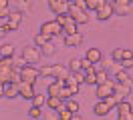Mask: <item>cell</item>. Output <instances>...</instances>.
<instances>
[{"label":"cell","mask_w":133,"mask_h":120,"mask_svg":"<svg viewBox=\"0 0 133 120\" xmlns=\"http://www.w3.org/2000/svg\"><path fill=\"white\" fill-rule=\"evenodd\" d=\"M121 64V70H125V68H133V60H123V62H119Z\"/></svg>","instance_id":"41"},{"label":"cell","mask_w":133,"mask_h":120,"mask_svg":"<svg viewBox=\"0 0 133 120\" xmlns=\"http://www.w3.org/2000/svg\"><path fill=\"white\" fill-rule=\"evenodd\" d=\"M41 48L36 46H24L22 48V62L28 66H34L36 62H41Z\"/></svg>","instance_id":"3"},{"label":"cell","mask_w":133,"mask_h":120,"mask_svg":"<svg viewBox=\"0 0 133 120\" xmlns=\"http://www.w3.org/2000/svg\"><path fill=\"white\" fill-rule=\"evenodd\" d=\"M85 58H87V60L95 66L97 62H101V60H103V54H101L99 48H89V50H87V54H85Z\"/></svg>","instance_id":"14"},{"label":"cell","mask_w":133,"mask_h":120,"mask_svg":"<svg viewBox=\"0 0 133 120\" xmlns=\"http://www.w3.org/2000/svg\"><path fill=\"white\" fill-rule=\"evenodd\" d=\"M65 86L69 88L71 92H73V96H75V94H79V88H81V84H77L75 76H73V74H69V76L65 78Z\"/></svg>","instance_id":"21"},{"label":"cell","mask_w":133,"mask_h":120,"mask_svg":"<svg viewBox=\"0 0 133 120\" xmlns=\"http://www.w3.org/2000/svg\"><path fill=\"white\" fill-rule=\"evenodd\" d=\"M131 6H133V0H131Z\"/></svg>","instance_id":"47"},{"label":"cell","mask_w":133,"mask_h":120,"mask_svg":"<svg viewBox=\"0 0 133 120\" xmlns=\"http://www.w3.org/2000/svg\"><path fill=\"white\" fill-rule=\"evenodd\" d=\"M131 92H133V88H129V86H123V84H117L115 86V98L119 100V102H123Z\"/></svg>","instance_id":"17"},{"label":"cell","mask_w":133,"mask_h":120,"mask_svg":"<svg viewBox=\"0 0 133 120\" xmlns=\"http://www.w3.org/2000/svg\"><path fill=\"white\" fill-rule=\"evenodd\" d=\"M38 76H41V68H36V66H28V64H24L22 70H20V80L26 82V84H32V86H34V82H36Z\"/></svg>","instance_id":"4"},{"label":"cell","mask_w":133,"mask_h":120,"mask_svg":"<svg viewBox=\"0 0 133 120\" xmlns=\"http://www.w3.org/2000/svg\"><path fill=\"white\" fill-rule=\"evenodd\" d=\"M65 106H66V110H71L73 114H79V108H81V106H79V102H77L75 98L66 100V102H65Z\"/></svg>","instance_id":"28"},{"label":"cell","mask_w":133,"mask_h":120,"mask_svg":"<svg viewBox=\"0 0 133 120\" xmlns=\"http://www.w3.org/2000/svg\"><path fill=\"white\" fill-rule=\"evenodd\" d=\"M123 60H133V52H131V50L123 48ZM123 60H121V62H123Z\"/></svg>","instance_id":"39"},{"label":"cell","mask_w":133,"mask_h":120,"mask_svg":"<svg viewBox=\"0 0 133 120\" xmlns=\"http://www.w3.org/2000/svg\"><path fill=\"white\" fill-rule=\"evenodd\" d=\"M6 32H10L8 30V24H0V38H2V36H6Z\"/></svg>","instance_id":"42"},{"label":"cell","mask_w":133,"mask_h":120,"mask_svg":"<svg viewBox=\"0 0 133 120\" xmlns=\"http://www.w3.org/2000/svg\"><path fill=\"white\" fill-rule=\"evenodd\" d=\"M131 94H133V92H131Z\"/></svg>","instance_id":"48"},{"label":"cell","mask_w":133,"mask_h":120,"mask_svg":"<svg viewBox=\"0 0 133 120\" xmlns=\"http://www.w3.org/2000/svg\"><path fill=\"white\" fill-rule=\"evenodd\" d=\"M129 112H133V106L127 102V100L117 104V114H129Z\"/></svg>","instance_id":"25"},{"label":"cell","mask_w":133,"mask_h":120,"mask_svg":"<svg viewBox=\"0 0 133 120\" xmlns=\"http://www.w3.org/2000/svg\"><path fill=\"white\" fill-rule=\"evenodd\" d=\"M115 86H117L115 80H109V82H105V84L97 86L95 94H97V98H99V100H107L109 96H115Z\"/></svg>","instance_id":"6"},{"label":"cell","mask_w":133,"mask_h":120,"mask_svg":"<svg viewBox=\"0 0 133 120\" xmlns=\"http://www.w3.org/2000/svg\"><path fill=\"white\" fill-rule=\"evenodd\" d=\"M22 18H24V14L20 12V10H12L10 12V16L6 18V24H8V30H18L20 28V24H22Z\"/></svg>","instance_id":"9"},{"label":"cell","mask_w":133,"mask_h":120,"mask_svg":"<svg viewBox=\"0 0 133 120\" xmlns=\"http://www.w3.org/2000/svg\"><path fill=\"white\" fill-rule=\"evenodd\" d=\"M73 116H75V114H73L71 110H66V108L58 112V120H73Z\"/></svg>","instance_id":"34"},{"label":"cell","mask_w":133,"mask_h":120,"mask_svg":"<svg viewBox=\"0 0 133 120\" xmlns=\"http://www.w3.org/2000/svg\"><path fill=\"white\" fill-rule=\"evenodd\" d=\"M69 66H63V64H50V66H42L41 68V76H50L55 80H61L65 82V78L69 76Z\"/></svg>","instance_id":"1"},{"label":"cell","mask_w":133,"mask_h":120,"mask_svg":"<svg viewBox=\"0 0 133 120\" xmlns=\"http://www.w3.org/2000/svg\"><path fill=\"white\" fill-rule=\"evenodd\" d=\"M117 120H133V112H129V114H117Z\"/></svg>","instance_id":"40"},{"label":"cell","mask_w":133,"mask_h":120,"mask_svg":"<svg viewBox=\"0 0 133 120\" xmlns=\"http://www.w3.org/2000/svg\"><path fill=\"white\" fill-rule=\"evenodd\" d=\"M77 80V84H85V72H77V74H73Z\"/></svg>","instance_id":"37"},{"label":"cell","mask_w":133,"mask_h":120,"mask_svg":"<svg viewBox=\"0 0 133 120\" xmlns=\"http://www.w3.org/2000/svg\"><path fill=\"white\" fill-rule=\"evenodd\" d=\"M2 96H4V84L0 82V98H2Z\"/></svg>","instance_id":"45"},{"label":"cell","mask_w":133,"mask_h":120,"mask_svg":"<svg viewBox=\"0 0 133 120\" xmlns=\"http://www.w3.org/2000/svg\"><path fill=\"white\" fill-rule=\"evenodd\" d=\"M69 72H71V74L83 72V60H81V58H71V60H69Z\"/></svg>","instance_id":"22"},{"label":"cell","mask_w":133,"mask_h":120,"mask_svg":"<svg viewBox=\"0 0 133 120\" xmlns=\"http://www.w3.org/2000/svg\"><path fill=\"white\" fill-rule=\"evenodd\" d=\"M49 8H50V12H55L57 16H65V14H69L71 2L69 0H49Z\"/></svg>","instance_id":"7"},{"label":"cell","mask_w":133,"mask_h":120,"mask_svg":"<svg viewBox=\"0 0 133 120\" xmlns=\"http://www.w3.org/2000/svg\"><path fill=\"white\" fill-rule=\"evenodd\" d=\"M44 120H58V114L55 116V114H44Z\"/></svg>","instance_id":"43"},{"label":"cell","mask_w":133,"mask_h":120,"mask_svg":"<svg viewBox=\"0 0 133 120\" xmlns=\"http://www.w3.org/2000/svg\"><path fill=\"white\" fill-rule=\"evenodd\" d=\"M81 42H83L81 32H79V34H73V36H65V46H79Z\"/></svg>","instance_id":"23"},{"label":"cell","mask_w":133,"mask_h":120,"mask_svg":"<svg viewBox=\"0 0 133 120\" xmlns=\"http://www.w3.org/2000/svg\"><path fill=\"white\" fill-rule=\"evenodd\" d=\"M44 106H46V108H50V110H55V112H61V110H65V108H66L65 102H63L61 98H57V96H49Z\"/></svg>","instance_id":"13"},{"label":"cell","mask_w":133,"mask_h":120,"mask_svg":"<svg viewBox=\"0 0 133 120\" xmlns=\"http://www.w3.org/2000/svg\"><path fill=\"white\" fill-rule=\"evenodd\" d=\"M65 88V82H61V80H52L49 84V88H46V92H49V96H57L58 98V94H61V90Z\"/></svg>","instance_id":"18"},{"label":"cell","mask_w":133,"mask_h":120,"mask_svg":"<svg viewBox=\"0 0 133 120\" xmlns=\"http://www.w3.org/2000/svg\"><path fill=\"white\" fill-rule=\"evenodd\" d=\"M73 4H75L77 8H81V10H85V12H87V2H85V0H75Z\"/></svg>","instance_id":"38"},{"label":"cell","mask_w":133,"mask_h":120,"mask_svg":"<svg viewBox=\"0 0 133 120\" xmlns=\"http://www.w3.org/2000/svg\"><path fill=\"white\" fill-rule=\"evenodd\" d=\"M16 96H20V90H18V84H12V82H8V84H4V98H16Z\"/></svg>","instance_id":"19"},{"label":"cell","mask_w":133,"mask_h":120,"mask_svg":"<svg viewBox=\"0 0 133 120\" xmlns=\"http://www.w3.org/2000/svg\"><path fill=\"white\" fill-rule=\"evenodd\" d=\"M115 76H117V84H123V86L133 88V78H131V76H129V74H127L125 70H121V68H119Z\"/></svg>","instance_id":"16"},{"label":"cell","mask_w":133,"mask_h":120,"mask_svg":"<svg viewBox=\"0 0 133 120\" xmlns=\"http://www.w3.org/2000/svg\"><path fill=\"white\" fill-rule=\"evenodd\" d=\"M46 98H49L46 94H38V92H36V96L32 98V106H36V108H42V106L46 104Z\"/></svg>","instance_id":"26"},{"label":"cell","mask_w":133,"mask_h":120,"mask_svg":"<svg viewBox=\"0 0 133 120\" xmlns=\"http://www.w3.org/2000/svg\"><path fill=\"white\" fill-rule=\"evenodd\" d=\"M73 120H83V116H81V114H75V116H73Z\"/></svg>","instance_id":"46"},{"label":"cell","mask_w":133,"mask_h":120,"mask_svg":"<svg viewBox=\"0 0 133 120\" xmlns=\"http://www.w3.org/2000/svg\"><path fill=\"white\" fill-rule=\"evenodd\" d=\"M0 58H14V46L12 44H2L0 46Z\"/></svg>","instance_id":"24"},{"label":"cell","mask_w":133,"mask_h":120,"mask_svg":"<svg viewBox=\"0 0 133 120\" xmlns=\"http://www.w3.org/2000/svg\"><path fill=\"white\" fill-rule=\"evenodd\" d=\"M113 4V12L119 16H127L129 14V8H131V0H111Z\"/></svg>","instance_id":"11"},{"label":"cell","mask_w":133,"mask_h":120,"mask_svg":"<svg viewBox=\"0 0 133 120\" xmlns=\"http://www.w3.org/2000/svg\"><path fill=\"white\" fill-rule=\"evenodd\" d=\"M28 116H30L32 120H38V118L42 116V108H36V106H30V108H28Z\"/></svg>","instance_id":"30"},{"label":"cell","mask_w":133,"mask_h":120,"mask_svg":"<svg viewBox=\"0 0 133 120\" xmlns=\"http://www.w3.org/2000/svg\"><path fill=\"white\" fill-rule=\"evenodd\" d=\"M63 32V26L57 22V20H49V22H42L41 26V34L42 36H46V38H55V36H58Z\"/></svg>","instance_id":"5"},{"label":"cell","mask_w":133,"mask_h":120,"mask_svg":"<svg viewBox=\"0 0 133 120\" xmlns=\"http://www.w3.org/2000/svg\"><path fill=\"white\" fill-rule=\"evenodd\" d=\"M41 50H42V56H55V52H57V48H55V44H52L50 40L41 48Z\"/></svg>","instance_id":"27"},{"label":"cell","mask_w":133,"mask_h":120,"mask_svg":"<svg viewBox=\"0 0 133 120\" xmlns=\"http://www.w3.org/2000/svg\"><path fill=\"white\" fill-rule=\"evenodd\" d=\"M111 110H113V108H111V106H109V104L105 102V100H99V102L93 106V112H95L97 116H107V114H109Z\"/></svg>","instance_id":"15"},{"label":"cell","mask_w":133,"mask_h":120,"mask_svg":"<svg viewBox=\"0 0 133 120\" xmlns=\"http://www.w3.org/2000/svg\"><path fill=\"white\" fill-rule=\"evenodd\" d=\"M85 84L97 86V68H95V66H91L89 70H85Z\"/></svg>","instance_id":"20"},{"label":"cell","mask_w":133,"mask_h":120,"mask_svg":"<svg viewBox=\"0 0 133 120\" xmlns=\"http://www.w3.org/2000/svg\"><path fill=\"white\" fill-rule=\"evenodd\" d=\"M101 4H103V0H89V2H87V12H91V10L97 12Z\"/></svg>","instance_id":"31"},{"label":"cell","mask_w":133,"mask_h":120,"mask_svg":"<svg viewBox=\"0 0 133 120\" xmlns=\"http://www.w3.org/2000/svg\"><path fill=\"white\" fill-rule=\"evenodd\" d=\"M111 58H113V62H121V60H123V48H115L113 54H111Z\"/></svg>","instance_id":"33"},{"label":"cell","mask_w":133,"mask_h":120,"mask_svg":"<svg viewBox=\"0 0 133 120\" xmlns=\"http://www.w3.org/2000/svg\"><path fill=\"white\" fill-rule=\"evenodd\" d=\"M109 76H107V70H97V86H101V84H105V82H109Z\"/></svg>","instance_id":"29"},{"label":"cell","mask_w":133,"mask_h":120,"mask_svg":"<svg viewBox=\"0 0 133 120\" xmlns=\"http://www.w3.org/2000/svg\"><path fill=\"white\" fill-rule=\"evenodd\" d=\"M46 42H49V38L42 36V34H36V36H34V46H36V48H42Z\"/></svg>","instance_id":"32"},{"label":"cell","mask_w":133,"mask_h":120,"mask_svg":"<svg viewBox=\"0 0 133 120\" xmlns=\"http://www.w3.org/2000/svg\"><path fill=\"white\" fill-rule=\"evenodd\" d=\"M18 90H20V98H24V100H32L36 92H34V86L32 84H26V82H20L18 84Z\"/></svg>","instance_id":"12"},{"label":"cell","mask_w":133,"mask_h":120,"mask_svg":"<svg viewBox=\"0 0 133 120\" xmlns=\"http://www.w3.org/2000/svg\"><path fill=\"white\" fill-rule=\"evenodd\" d=\"M6 6H10L8 0H0V8H6Z\"/></svg>","instance_id":"44"},{"label":"cell","mask_w":133,"mask_h":120,"mask_svg":"<svg viewBox=\"0 0 133 120\" xmlns=\"http://www.w3.org/2000/svg\"><path fill=\"white\" fill-rule=\"evenodd\" d=\"M69 14L73 16V20H75L77 24H87V22H89V12H85V10H81V8H77L73 2H71V8H69Z\"/></svg>","instance_id":"8"},{"label":"cell","mask_w":133,"mask_h":120,"mask_svg":"<svg viewBox=\"0 0 133 120\" xmlns=\"http://www.w3.org/2000/svg\"><path fill=\"white\" fill-rule=\"evenodd\" d=\"M14 58H0V82L8 84L12 78V70H14Z\"/></svg>","instance_id":"2"},{"label":"cell","mask_w":133,"mask_h":120,"mask_svg":"<svg viewBox=\"0 0 133 120\" xmlns=\"http://www.w3.org/2000/svg\"><path fill=\"white\" fill-rule=\"evenodd\" d=\"M55 20H57V22L61 24V26H65V24L69 22V20H71V14H65V16H57Z\"/></svg>","instance_id":"35"},{"label":"cell","mask_w":133,"mask_h":120,"mask_svg":"<svg viewBox=\"0 0 133 120\" xmlns=\"http://www.w3.org/2000/svg\"><path fill=\"white\" fill-rule=\"evenodd\" d=\"M113 14H115V12H113V4H111V2H107V0H103V4H101L99 10H97V20L105 22V20H109Z\"/></svg>","instance_id":"10"},{"label":"cell","mask_w":133,"mask_h":120,"mask_svg":"<svg viewBox=\"0 0 133 120\" xmlns=\"http://www.w3.org/2000/svg\"><path fill=\"white\" fill-rule=\"evenodd\" d=\"M16 6H18V10L22 12L24 8H28V6H30V2H26V0H16Z\"/></svg>","instance_id":"36"}]
</instances>
